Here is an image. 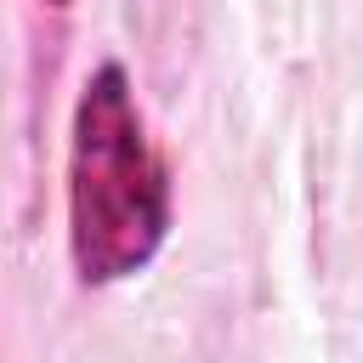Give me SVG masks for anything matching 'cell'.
Masks as SVG:
<instances>
[{
  "label": "cell",
  "mask_w": 363,
  "mask_h": 363,
  "mask_svg": "<svg viewBox=\"0 0 363 363\" xmlns=\"http://www.w3.org/2000/svg\"><path fill=\"white\" fill-rule=\"evenodd\" d=\"M68 261L108 289L153 267L176 221L170 164L159 159L125 62H96L68 119Z\"/></svg>",
  "instance_id": "6da1fadb"
},
{
  "label": "cell",
  "mask_w": 363,
  "mask_h": 363,
  "mask_svg": "<svg viewBox=\"0 0 363 363\" xmlns=\"http://www.w3.org/2000/svg\"><path fill=\"white\" fill-rule=\"evenodd\" d=\"M45 6H74V0H45Z\"/></svg>",
  "instance_id": "7a4b0ae2"
}]
</instances>
